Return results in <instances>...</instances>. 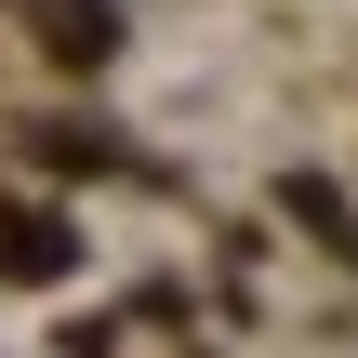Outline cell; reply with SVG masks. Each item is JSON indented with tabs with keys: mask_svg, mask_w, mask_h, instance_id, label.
<instances>
[{
	"mask_svg": "<svg viewBox=\"0 0 358 358\" xmlns=\"http://www.w3.org/2000/svg\"><path fill=\"white\" fill-rule=\"evenodd\" d=\"M0 279H66V226L27 213V199H0Z\"/></svg>",
	"mask_w": 358,
	"mask_h": 358,
	"instance_id": "cell-1",
	"label": "cell"
},
{
	"mask_svg": "<svg viewBox=\"0 0 358 358\" xmlns=\"http://www.w3.org/2000/svg\"><path fill=\"white\" fill-rule=\"evenodd\" d=\"M40 27H53V53H66V66H93V53L120 40V27H106V0H40Z\"/></svg>",
	"mask_w": 358,
	"mask_h": 358,
	"instance_id": "cell-2",
	"label": "cell"
},
{
	"mask_svg": "<svg viewBox=\"0 0 358 358\" xmlns=\"http://www.w3.org/2000/svg\"><path fill=\"white\" fill-rule=\"evenodd\" d=\"M292 226H319V239H345V252H358V213L319 186V173H292Z\"/></svg>",
	"mask_w": 358,
	"mask_h": 358,
	"instance_id": "cell-3",
	"label": "cell"
}]
</instances>
